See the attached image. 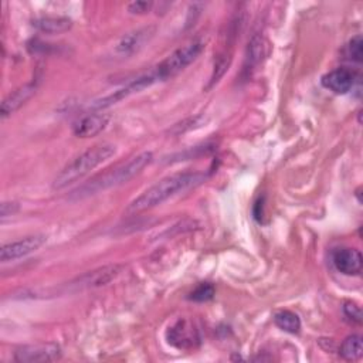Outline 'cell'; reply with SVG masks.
Segmentation results:
<instances>
[{
  "instance_id": "cell-5",
  "label": "cell",
  "mask_w": 363,
  "mask_h": 363,
  "mask_svg": "<svg viewBox=\"0 0 363 363\" xmlns=\"http://www.w3.org/2000/svg\"><path fill=\"white\" fill-rule=\"evenodd\" d=\"M167 343L183 350L194 349L200 345V332L190 319H179L166 332Z\"/></svg>"
},
{
  "instance_id": "cell-4",
  "label": "cell",
  "mask_w": 363,
  "mask_h": 363,
  "mask_svg": "<svg viewBox=\"0 0 363 363\" xmlns=\"http://www.w3.org/2000/svg\"><path fill=\"white\" fill-rule=\"evenodd\" d=\"M203 47H204V43L200 38H196L187 43L186 45L177 48L176 51H173L169 57H166L162 62H159L153 68L157 81L169 79L176 74H179L180 71H183L189 64H191L199 57Z\"/></svg>"
},
{
  "instance_id": "cell-6",
  "label": "cell",
  "mask_w": 363,
  "mask_h": 363,
  "mask_svg": "<svg viewBox=\"0 0 363 363\" xmlns=\"http://www.w3.org/2000/svg\"><path fill=\"white\" fill-rule=\"evenodd\" d=\"M62 352L57 343H35L20 346L14 352V360L20 363H47L61 357Z\"/></svg>"
},
{
  "instance_id": "cell-8",
  "label": "cell",
  "mask_w": 363,
  "mask_h": 363,
  "mask_svg": "<svg viewBox=\"0 0 363 363\" xmlns=\"http://www.w3.org/2000/svg\"><path fill=\"white\" fill-rule=\"evenodd\" d=\"M45 241H47L45 235L35 234V235H28L21 240L4 244L0 250V259L3 262H7V261H14L17 258L26 257L37 251L40 247H43Z\"/></svg>"
},
{
  "instance_id": "cell-22",
  "label": "cell",
  "mask_w": 363,
  "mask_h": 363,
  "mask_svg": "<svg viewBox=\"0 0 363 363\" xmlns=\"http://www.w3.org/2000/svg\"><path fill=\"white\" fill-rule=\"evenodd\" d=\"M252 214H254V217H255L258 221H261L262 214H264V197H262V199L259 197V199L255 201L254 208H252Z\"/></svg>"
},
{
  "instance_id": "cell-16",
  "label": "cell",
  "mask_w": 363,
  "mask_h": 363,
  "mask_svg": "<svg viewBox=\"0 0 363 363\" xmlns=\"http://www.w3.org/2000/svg\"><path fill=\"white\" fill-rule=\"evenodd\" d=\"M274 323L288 332V333H298L301 329V319L295 312L291 311H278L274 313Z\"/></svg>"
},
{
  "instance_id": "cell-1",
  "label": "cell",
  "mask_w": 363,
  "mask_h": 363,
  "mask_svg": "<svg viewBox=\"0 0 363 363\" xmlns=\"http://www.w3.org/2000/svg\"><path fill=\"white\" fill-rule=\"evenodd\" d=\"M203 180H206V174L200 172H183L166 176L153 186H150L149 189H146L135 200H132L126 211L139 213L152 208L157 204H162L176 193L183 191L191 186L200 184Z\"/></svg>"
},
{
  "instance_id": "cell-10",
  "label": "cell",
  "mask_w": 363,
  "mask_h": 363,
  "mask_svg": "<svg viewBox=\"0 0 363 363\" xmlns=\"http://www.w3.org/2000/svg\"><path fill=\"white\" fill-rule=\"evenodd\" d=\"M332 264L340 274L359 275L362 272L363 258L356 248H337L332 254Z\"/></svg>"
},
{
  "instance_id": "cell-23",
  "label": "cell",
  "mask_w": 363,
  "mask_h": 363,
  "mask_svg": "<svg viewBox=\"0 0 363 363\" xmlns=\"http://www.w3.org/2000/svg\"><path fill=\"white\" fill-rule=\"evenodd\" d=\"M18 208V206L16 203H3L1 204V217H7V216H11L13 213H16Z\"/></svg>"
},
{
  "instance_id": "cell-13",
  "label": "cell",
  "mask_w": 363,
  "mask_h": 363,
  "mask_svg": "<svg viewBox=\"0 0 363 363\" xmlns=\"http://www.w3.org/2000/svg\"><path fill=\"white\" fill-rule=\"evenodd\" d=\"M35 88H37L35 84L30 82L10 92L1 102V108H0L1 118H6L11 115L14 111H17L26 101L31 98V95L35 92Z\"/></svg>"
},
{
  "instance_id": "cell-7",
  "label": "cell",
  "mask_w": 363,
  "mask_h": 363,
  "mask_svg": "<svg viewBox=\"0 0 363 363\" xmlns=\"http://www.w3.org/2000/svg\"><path fill=\"white\" fill-rule=\"evenodd\" d=\"M155 34V27H143L123 34L115 44L113 52L119 57H129L142 50Z\"/></svg>"
},
{
  "instance_id": "cell-2",
  "label": "cell",
  "mask_w": 363,
  "mask_h": 363,
  "mask_svg": "<svg viewBox=\"0 0 363 363\" xmlns=\"http://www.w3.org/2000/svg\"><path fill=\"white\" fill-rule=\"evenodd\" d=\"M153 159L152 152H142L133 157H130L126 163H121L115 166L113 169L94 177L92 180L86 182L81 187H78L72 196L74 197H85L94 193H98L101 190H106L119 184L126 183L130 180L133 176H136L145 166H147Z\"/></svg>"
},
{
  "instance_id": "cell-21",
  "label": "cell",
  "mask_w": 363,
  "mask_h": 363,
  "mask_svg": "<svg viewBox=\"0 0 363 363\" xmlns=\"http://www.w3.org/2000/svg\"><path fill=\"white\" fill-rule=\"evenodd\" d=\"M152 6L153 3L150 1H132L129 3L128 10L132 14H143V13H147L152 9Z\"/></svg>"
},
{
  "instance_id": "cell-18",
  "label": "cell",
  "mask_w": 363,
  "mask_h": 363,
  "mask_svg": "<svg viewBox=\"0 0 363 363\" xmlns=\"http://www.w3.org/2000/svg\"><path fill=\"white\" fill-rule=\"evenodd\" d=\"M214 286L208 282H204L193 289V292L189 295V299L194 302H207L214 296Z\"/></svg>"
},
{
  "instance_id": "cell-15",
  "label": "cell",
  "mask_w": 363,
  "mask_h": 363,
  "mask_svg": "<svg viewBox=\"0 0 363 363\" xmlns=\"http://www.w3.org/2000/svg\"><path fill=\"white\" fill-rule=\"evenodd\" d=\"M265 55H267V41L261 35H254L247 47L245 68L250 69V67L259 64Z\"/></svg>"
},
{
  "instance_id": "cell-14",
  "label": "cell",
  "mask_w": 363,
  "mask_h": 363,
  "mask_svg": "<svg viewBox=\"0 0 363 363\" xmlns=\"http://www.w3.org/2000/svg\"><path fill=\"white\" fill-rule=\"evenodd\" d=\"M33 26L47 34H58L64 33L71 28L72 21L68 17H55V16H45V17H38L33 20Z\"/></svg>"
},
{
  "instance_id": "cell-9",
  "label": "cell",
  "mask_w": 363,
  "mask_h": 363,
  "mask_svg": "<svg viewBox=\"0 0 363 363\" xmlns=\"http://www.w3.org/2000/svg\"><path fill=\"white\" fill-rule=\"evenodd\" d=\"M122 265L118 264H112V265H106L94 271H89L84 275H81L77 281L69 282V285L75 286V289H82V288H96V286H102L106 285L108 282H111L112 279H115L119 272L122 271Z\"/></svg>"
},
{
  "instance_id": "cell-17",
  "label": "cell",
  "mask_w": 363,
  "mask_h": 363,
  "mask_svg": "<svg viewBox=\"0 0 363 363\" xmlns=\"http://www.w3.org/2000/svg\"><path fill=\"white\" fill-rule=\"evenodd\" d=\"M362 352H363V347H362V336L360 335L347 336L339 347V354L346 360L359 359L362 356Z\"/></svg>"
},
{
  "instance_id": "cell-11",
  "label": "cell",
  "mask_w": 363,
  "mask_h": 363,
  "mask_svg": "<svg viewBox=\"0 0 363 363\" xmlns=\"http://www.w3.org/2000/svg\"><path fill=\"white\" fill-rule=\"evenodd\" d=\"M356 81V75L349 68H336L325 74L320 79L322 85L335 94H347Z\"/></svg>"
},
{
  "instance_id": "cell-19",
  "label": "cell",
  "mask_w": 363,
  "mask_h": 363,
  "mask_svg": "<svg viewBox=\"0 0 363 363\" xmlns=\"http://www.w3.org/2000/svg\"><path fill=\"white\" fill-rule=\"evenodd\" d=\"M347 55L350 57V60L356 61V62H362L363 58V41H362V35L357 34L354 35L349 44H347Z\"/></svg>"
},
{
  "instance_id": "cell-12",
  "label": "cell",
  "mask_w": 363,
  "mask_h": 363,
  "mask_svg": "<svg viewBox=\"0 0 363 363\" xmlns=\"http://www.w3.org/2000/svg\"><path fill=\"white\" fill-rule=\"evenodd\" d=\"M109 122V115L106 113H89L81 118L74 125V135L78 138H92L101 133Z\"/></svg>"
},
{
  "instance_id": "cell-3",
  "label": "cell",
  "mask_w": 363,
  "mask_h": 363,
  "mask_svg": "<svg viewBox=\"0 0 363 363\" xmlns=\"http://www.w3.org/2000/svg\"><path fill=\"white\" fill-rule=\"evenodd\" d=\"M116 152V147L111 143H101L95 145L91 149L82 152L79 156H77L74 160H71L54 179L52 187L54 189H64L68 184L79 180L82 176L88 174L91 170H94L96 166L108 160L111 156H113Z\"/></svg>"
},
{
  "instance_id": "cell-20",
  "label": "cell",
  "mask_w": 363,
  "mask_h": 363,
  "mask_svg": "<svg viewBox=\"0 0 363 363\" xmlns=\"http://www.w3.org/2000/svg\"><path fill=\"white\" fill-rule=\"evenodd\" d=\"M343 313H345V316L349 320H352L354 323H360L362 322V311H360V306H357L356 303H352V302L345 303Z\"/></svg>"
}]
</instances>
